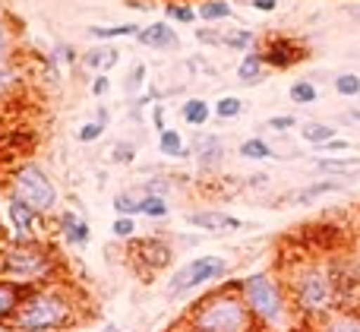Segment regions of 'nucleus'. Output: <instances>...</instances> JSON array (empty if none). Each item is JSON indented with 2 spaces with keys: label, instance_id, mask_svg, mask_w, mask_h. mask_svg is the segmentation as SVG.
Returning a JSON list of instances; mask_svg holds the SVG:
<instances>
[{
  "label": "nucleus",
  "instance_id": "1",
  "mask_svg": "<svg viewBox=\"0 0 360 332\" xmlns=\"http://www.w3.org/2000/svg\"><path fill=\"white\" fill-rule=\"evenodd\" d=\"M76 323H79V310L73 291L51 282L25 291L10 320V332H67L76 329Z\"/></svg>",
  "mask_w": 360,
  "mask_h": 332
},
{
  "label": "nucleus",
  "instance_id": "2",
  "mask_svg": "<svg viewBox=\"0 0 360 332\" xmlns=\"http://www.w3.org/2000/svg\"><path fill=\"white\" fill-rule=\"evenodd\" d=\"M0 279L13 282L19 291H32L57 282V253L44 241H13L0 253Z\"/></svg>",
  "mask_w": 360,
  "mask_h": 332
},
{
  "label": "nucleus",
  "instance_id": "3",
  "mask_svg": "<svg viewBox=\"0 0 360 332\" xmlns=\"http://www.w3.org/2000/svg\"><path fill=\"white\" fill-rule=\"evenodd\" d=\"M243 301H247L250 314H253V323L269 332H285L294 320V307L285 295V285L278 282L269 272H256V276H247L237 282Z\"/></svg>",
  "mask_w": 360,
  "mask_h": 332
},
{
  "label": "nucleus",
  "instance_id": "4",
  "mask_svg": "<svg viewBox=\"0 0 360 332\" xmlns=\"http://www.w3.org/2000/svg\"><path fill=\"white\" fill-rule=\"evenodd\" d=\"M253 314L237 282L202 298L196 310H190V332H253Z\"/></svg>",
  "mask_w": 360,
  "mask_h": 332
},
{
  "label": "nucleus",
  "instance_id": "5",
  "mask_svg": "<svg viewBox=\"0 0 360 332\" xmlns=\"http://www.w3.org/2000/svg\"><path fill=\"white\" fill-rule=\"evenodd\" d=\"M288 291H291V301L300 314L307 317H326L332 314L338 301V288L332 272L323 263H304L291 272L288 279Z\"/></svg>",
  "mask_w": 360,
  "mask_h": 332
},
{
  "label": "nucleus",
  "instance_id": "6",
  "mask_svg": "<svg viewBox=\"0 0 360 332\" xmlns=\"http://www.w3.org/2000/svg\"><path fill=\"white\" fill-rule=\"evenodd\" d=\"M10 196L22 200L38 215H51L57 209V187L48 177V171L35 162H22L10 171Z\"/></svg>",
  "mask_w": 360,
  "mask_h": 332
},
{
  "label": "nucleus",
  "instance_id": "7",
  "mask_svg": "<svg viewBox=\"0 0 360 332\" xmlns=\"http://www.w3.org/2000/svg\"><path fill=\"white\" fill-rule=\"evenodd\" d=\"M228 260L224 257H193L186 266H180L174 276L168 279V288H165V295L168 298H184L190 295V291H196L199 285L205 282H218V279L228 276Z\"/></svg>",
  "mask_w": 360,
  "mask_h": 332
},
{
  "label": "nucleus",
  "instance_id": "8",
  "mask_svg": "<svg viewBox=\"0 0 360 332\" xmlns=\"http://www.w3.org/2000/svg\"><path fill=\"white\" fill-rule=\"evenodd\" d=\"M256 51H259L262 63L272 67V70H288V67H294V63L307 60V48L291 35H272V38H266L262 48H256Z\"/></svg>",
  "mask_w": 360,
  "mask_h": 332
},
{
  "label": "nucleus",
  "instance_id": "9",
  "mask_svg": "<svg viewBox=\"0 0 360 332\" xmlns=\"http://www.w3.org/2000/svg\"><path fill=\"white\" fill-rule=\"evenodd\" d=\"M6 219H10L16 241H35V228H38V219H41L35 209H29L16 196H6Z\"/></svg>",
  "mask_w": 360,
  "mask_h": 332
},
{
  "label": "nucleus",
  "instance_id": "10",
  "mask_svg": "<svg viewBox=\"0 0 360 332\" xmlns=\"http://www.w3.org/2000/svg\"><path fill=\"white\" fill-rule=\"evenodd\" d=\"M186 222L202 231H240L243 222L234 219L228 212H218V209H199V212H186Z\"/></svg>",
  "mask_w": 360,
  "mask_h": 332
},
{
  "label": "nucleus",
  "instance_id": "11",
  "mask_svg": "<svg viewBox=\"0 0 360 332\" xmlns=\"http://www.w3.org/2000/svg\"><path fill=\"white\" fill-rule=\"evenodd\" d=\"M193 155L199 168H218L224 158V143L215 133H196L193 136Z\"/></svg>",
  "mask_w": 360,
  "mask_h": 332
},
{
  "label": "nucleus",
  "instance_id": "12",
  "mask_svg": "<svg viewBox=\"0 0 360 332\" xmlns=\"http://www.w3.org/2000/svg\"><path fill=\"white\" fill-rule=\"evenodd\" d=\"M136 42L143 44V48H155V51H177L180 48L177 32L171 29L168 23H152V25H146V29H139Z\"/></svg>",
  "mask_w": 360,
  "mask_h": 332
},
{
  "label": "nucleus",
  "instance_id": "13",
  "mask_svg": "<svg viewBox=\"0 0 360 332\" xmlns=\"http://www.w3.org/2000/svg\"><path fill=\"white\" fill-rule=\"evenodd\" d=\"M60 234L70 247H86L89 238H92V228H89V222H82L73 209H63L60 212Z\"/></svg>",
  "mask_w": 360,
  "mask_h": 332
},
{
  "label": "nucleus",
  "instance_id": "14",
  "mask_svg": "<svg viewBox=\"0 0 360 332\" xmlns=\"http://www.w3.org/2000/svg\"><path fill=\"white\" fill-rule=\"evenodd\" d=\"M345 187H348V181H342V177H329V181H316V184H310V187L297 190V193H291L288 200H291L294 206H310V203L319 200V196H326V193H342Z\"/></svg>",
  "mask_w": 360,
  "mask_h": 332
},
{
  "label": "nucleus",
  "instance_id": "15",
  "mask_svg": "<svg viewBox=\"0 0 360 332\" xmlns=\"http://www.w3.org/2000/svg\"><path fill=\"white\" fill-rule=\"evenodd\" d=\"M313 168L323 171L329 177H342V181H351L354 174H360V158L354 155H338V158H316Z\"/></svg>",
  "mask_w": 360,
  "mask_h": 332
},
{
  "label": "nucleus",
  "instance_id": "16",
  "mask_svg": "<svg viewBox=\"0 0 360 332\" xmlns=\"http://www.w3.org/2000/svg\"><path fill=\"white\" fill-rule=\"evenodd\" d=\"M319 332H360V310H332L319 320Z\"/></svg>",
  "mask_w": 360,
  "mask_h": 332
},
{
  "label": "nucleus",
  "instance_id": "17",
  "mask_svg": "<svg viewBox=\"0 0 360 332\" xmlns=\"http://www.w3.org/2000/svg\"><path fill=\"white\" fill-rule=\"evenodd\" d=\"M237 79L243 82V86H259L262 79H266V63H262L259 51H247L240 60V67H237Z\"/></svg>",
  "mask_w": 360,
  "mask_h": 332
},
{
  "label": "nucleus",
  "instance_id": "18",
  "mask_svg": "<svg viewBox=\"0 0 360 332\" xmlns=\"http://www.w3.org/2000/svg\"><path fill=\"white\" fill-rule=\"evenodd\" d=\"M22 295H25V291H19L13 282L0 279V323H6V326H10V320H13V314H16Z\"/></svg>",
  "mask_w": 360,
  "mask_h": 332
},
{
  "label": "nucleus",
  "instance_id": "19",
  "mask_svg": "<svg viewBox=\"0 0 360 332\" xmlns=\"http://www.w3.org/2000/svg\"><path fill=\"white\" fill-rule=\"evenodd\" d=\"M180 117L193 127H205L212 120V105L205 98H186L184 105H180Z\"/></svg>",
  "mask_w": 360,
  "mask_h": 332
},
{
  "label": "nucleus",
  "instance_id": "20",
  "mask_svg": "<svg viewBox=\"0 0 360 332\" xmlns=\"http://www.w3.org/2000/svg\"><path fill=\"white\" fill-rule=\"evenodd\" d=\"M139 250L146 253V260H149L152 269H162V266L171 263V247L165 244L162 238H146V241H139Z\"/></svg>",
  "mask_w": 360,
  "mask_h": 332
},
{
  "label": "nucleus",
  "instance_id": "21",
  "mask_svg": "<svg viewBox=\"0 0 360 332\" xmlns=\"http://www.w3.org/2000/svg\"><path fill=\"white\" fill-rule=\"evenodd\" d=\"M79 60L86 63L89 70H111L114 63L120 60V51L117 48H92V51H86Z\"/></svg>",
  "mask_w": 360,
  "mask_h": 332
},
{
  "label": "nucleus",
  "instance_id": "22",
  "mask_svg": "<svg viewBox=\"0 0 360 332\" xmlns=\"http://www.w3.org/2000/svg\"><path fill=\"white\" fill-rule=\"evenodd\" d=\"M89 35L98 42H111V38H136L139 25L136 23H124V25H89Z\"/></svg>",
  "mask_w": 360,
  "mask_h": 332
},
{
  "label": "nucleus",
  "instance_id": "23",
  "mask_svg": "<svg viewBox=\"0 0 360 332\" xmlns=\"http://www.w3.org/2000/svg\"><path fill=\"white\" fill-rule=\"evenodd\" d=\"M196 16L205 19V23H221V19L234 16V6H231L228 0H205V4H199Z\"/></svg>",
  "mask_w": 360,
  "mask_h": 332
},
{
  "label": "nucleus",
  "instance_id": "24",
  "mask_svg": "<svg viewBox=\"0 0 360 332\" xmlns=\"http://www.w3.org/2000/svg\"><path fill=\"white\" fill-rule=\"evenodd\" d=\"M158 152H162V155H168V158H184L186 155V146H184V139H180V133L171 130V127L158 133Z\"/></svg>",
  "mask_w": 360,
  "mask_h": 332
},
{
  "label": "nucleus",
  "instance_id": "25",
  "mask_svg": "<svg viewBox=\"0 0 360 332\" xmlns=\"http://www.w3.org/2000/svg\"><path fill=\"white\" fill-rule=\"evenodd\" d=\"M300 136H304L307 143H313V146H326L329 139H335L338 133H335V127H332V124H319V120H310V124H304Z\"/></svg>",
  "mask_w": 360,
  "mask_h": 332
},
{
  "label": "nucleus",
  "instance_id": "26",
  "mask_svg": "<svg viewBox=\"0 0 360 332\" xmlns=\"http://www.w3.org/2000/svg\"><path fill=\"white\" fill-rule=\"evenodd\" d=\"M212 114H215L218 120H234L243 114V98H237V95H221V98L212 105Z\"/></svg>",
  "mask_w": 360,
  "mask_h": 332
},
{
  "label": "nucleus",
  "instance_id": "27",
  "mask_svg": "<svg viewBox=\"0 0 360 332\" xmlns=\"http://www.w3.org/2000/svg\"><path fill=\"white\" fill-rule=\"evenodd\" d=\"M171 206L165 196H149L143 193V200H139V215H146V219H168Z\"/></svg>",
  "mask_w": 360,
  "mask_h": 332
},
{
  "label": "nucleus",
  "instance_id": "28",
  "mask_svg": "<svg viewBox=\"0 0 360 332\" xmlns=\"http://www.w3.org/2000/svg\"><path fill=\"white\" fill-rule=\"evenodd\" d=\"M240 155L250 158V162H266V158H272L275 152H272V146H269L266 139L253 136V139H243L240 143Z\"/></svg>",
  "mask_w": 360,
  "mask_h": 332
},
{
  "label": "nucleus",
  "instance_id": "29",
  "mask_svg": "<svg viewBox=\"0 0 360 332\" xmlns=\"http://www.w3.org/2000/svg\"><path fill=\"white\" fill-rule=\"evenodd\" d=\"M288 95H291L294 105H313V101L319 98V89L313 86L310 79H297L291 82V89H288Z\"/></svg>",
  "mask_w": 360,
  "mask_h": 332
},
{
  "label": "nucleus",
  "instance_id": "30",
  "mask_svg": "<svg viewBox=\"0 0 360 332\" xmlns=\"http://www.w3.org/2000/svg\"><path fill=\"white\" fill-rule=\"evenodd\" d=\"M256 44V35L250 29H231L228 35H224L221 48H231V51H253Z\"/></svg>",
  "mask_w": 360,
  "mask_h": 332
},
{
  "label": "nucleus",
  "instance_id": "31",
  "mask_svg": "<svg viewBox=\"0 0 360 332\" xmlns=\"http://www.w3.org/2000/svg\"><path fill=\"white\" fill-rule=\"evenodd\" d=\"M139 200L143 196H136V193H130V190H120L117 196H114V212L117 215H139Z\"/></svg>",
  "mask_w": 360,
  "mask_h": 332
},
{
  "label": "nucleus",
  "instance_id": "32",
  "mask_svg": "<svg viewBox=\"0 0 360 332\" xmlns=\"http://www.w3.org/2000/svg\"><path fill=\"white\" fill-rule=\"evenodd\" d=\"M108 158H111L114 165H130L133 158H136V146H133L130 139H117V143L111 146V152H108Z\"/></svg>",
  "mask_w": 360,
  "mask_h": 332
},
{
  "label": "nucleus",
  "instance_id": "33",
  "mask_svg": "<svg viewBox=\"0 0 360 332\" xmlns=\"http://www.w3.org/2000/svg\"><path fill=\"white\" fill-rule=\"evenodd\" d=\"M335 92L345 95V98H357V95H360V76L357 73L335 76Z\"/></svg>",
  "mask_w": 360,
  "mask_h": 332
},
{
  "label": "nucleus",
  "instance_id": "34",
  "mask_svg": "<svg viewBox=\"0 0 360 332\" xmlns=\"http://www.w3.org/2000/svg\"><path fill=\"white\" fill-rule=\"evenodd\" d=\"M10 54H13V35H10V25H6L4 4H0V63H10Z\"/></svg>",
  "mask_w": 360,
  "mask_h": 332
},
{
  "label": "nucleus",
  "instance_id": "35",
  "mask_svg": "<svg viewBox=\"0 0 360 332\" xmlns=\"http://www.w3.org/2000/svg\"><path fill=\"white\" fill-rule=\"evenodd\" d=\"M146 76H149V67H146L143 60H136L133 63V70H130V79H127V92H139V89L146 86Z\"/></svg>",
  "mask_w": 360,
  "mask_h": 332
},
{
  "label": "nucleus",
  "instance_id": "36",
  "mask_svg": "<svg viewBox=\"0 0 360 332\" xmlns=\"http://www.w3.org/2000/svg\"><path fill=\"white\" fill-rule=\"evenodd\" d=\"M111 231H114V238L130 241L133 234H136V222H133L130 215H117V219H114V225H111Z\"/></svg>",
  "mask_w": 360,
  "mask_h": 332
},
{
  "label": "nucleus",
  "instance_id": "37",
  "mask_svg": "<svg viewBox=\"0 0 360 332\" xmlns=\"http://www.w3.org/2000/svg\"><path fill=\"white\" fill-rule=\"evenodd\" d=\"M105 130L108 127H101L98 120H86V124L76 130V139H79V143H95V139H101V133Z\"/></svg>",
  "mask_w": 360,
  "mask_h": 332
},
{
  "label": "nucleus",
  "instance_id": "38",
  "mask_svg": "<svg viewBox=\"0 0 360 332\" xmlns=\"http://www.w3.org/2000/svg\"><path fill=\"white\" fill-rule=\"evenodd\" d=\"M168 19H174V23H184V25H190L193 19H199L196 16V10H193V6H177V4H168Z\"/></svg>",
  "mask_w": 360,
  "mask_h": 332
},
{
  "label": "nucleus",
  "instance_id": "39",
  "mask_svg": "<svg viewBox=\"0 0 360 332\" xmlns=\"http://www.w3.org/2000/svg\"><path fill=\"white\" fill-rule=\"evenodd\" d=\"M16 82H19V76L10 70V63H0V98H6L16 89Z\"/></svg>",
  "mask_w": 360,
  "mask_h": 332
},
{
  "label": "nucleus",
  "instance_id": "40",
  "mask_svg": "<svg viewBox=\"0 0 360 332\" xmlns=\"http://www.w3.org/2000/svg\"><path fill=\"white\" fill-rule=\"evenodd\" d=\"M297 127V117L294 114H275V117H269V130H278V133H288Z\"/></svg>",
  "mask_w": 360,
  "mask_h": 332
},
{
  "label": "nucleus",
  "instance_id": "41",
  "mask_svg": "<svg viewBox=\"0 0 360 332\" xmlns=\"http://www.w3.org/2000/svg\"><path fill=\"white\" fill-rule=\"evenodd\" d=\"M54 60L63 63V67H73L79 57H76V48H73V44H54Z\"/></svg>",
  "mask_w": 360,
  "mask_h": 332
},
{
  "label": "nucleus",
  "instance_id": "42",
  "mask_svg": "<svg viewBox=\"0 0 360 332\" xmlns=\"http://www.w3.org/2000/svg\"><path fill=\"white\" fill-rule=\"evenodd\" d=\"M168 190H171L168 177H152V181L143 184V193H149V196H165Z\"/></svg>",
  "mask_w": 360,
  "mask_h": 332
},
{
  "label": "nucleus",
  "instance_id": "43",
  "mask_svg": "<svg viewBox=\"0 0 360 332\" xmlns=\"http://www.w3.org/2000/svg\"><path fill=\"white\" fill-rule=\"evenodd\" d=\"M196 38H199L202 44H221V42H224L221 32H209V29H196Z\"/></svg>",
  "mask_w": 360,
  "mask_h": 332
},
{
  "label": "nucleus",
  "instance_id": "44",
  "mask_svg": "<svg viewBox=\"0 0 360 332\" xmlns=\"http://www.w3.org/2000/svg\"><path fill=\"white\" fill-rule=\"evenodd\" d=\"M108 89H111L108 76H105V73H98V76H95V82H92V95H95V98H101V95H108Z\"/></svg>",
  "mask_w": 360,
  "mask_h": 332
},
{
  "label": "nucleus",
  "instance_id": "45",
  "mask_svg": "<svg viewBox=\"0 0 360 332\" xmlns=\"http://www.w3.org/2000/svg\"><path fill=\"white\" fill-rule=\"evenodd\" d=\"M319 149H323V152H348L351 143H348V139H342V136H335V139H329L326 146H319Z\"/></svg>",
  "mask_w": 360,
  "mask_h": 332
},
{
  "label": "nucleus",
  "instance_id": "46",
  "mask_svg": "<svg viewBox=\"0 0 360 332\" xmlns=\"http://www.w3.org/2000/svg\"><path fill=\"white\" fill-rule=\"evenodd\" d=\"M253 4V10H259V13H275L278 10V0H250Z\"/></svg>",
  "mask_w": 360,
  "mask_h": 332
},
{
  "label": "nucleus",
  "instance_id": "47",
  "mask_svg": "<svg viewBox=\"0 0 360 332\" xmlns=\"http://www.w3.org/2000/svg\"><path fill=\"white\" fill-rule=\"evenodd\" d=\"M152 117H155L158 133H162V130H168V127H165V108H162V105H155V114H152Z\"/></svg>",
  "mask_w": 360,
  "mask_h": 332
},
{
  "label": "nucleus",
  "instance_id": "48",
  "mask_svg": "<svg viewBox=\"0 0 360 332\" xmlns=\"http://www.w3.org/2000/svg\"><path fill=\"white\" fill-rule=\"evenodd\" d=\"M95 120H98L101 127H108V120H111V114H108L105 105H98V111H95Z\"/></svg>",
  "mask_w": 360,
  "mask_h": 332
},
{
  "label": "nucleus",
  "instance_id": "49",
  "mask_svg": "<svg viewBox=\"0 0 360 332\" xmlns=\"http://www.w3.org/2000/svg\"><path fill=\"white\" fill-rule=\"evenodd\" d=\"M348 16H351V19H357V23H360V4H351V6H348Z\"/></svg>",
  "mask_w": 360,
  "mask_h": 332
},
{
  "label": "nucleus",
  "instance_id": "50",
  "mask_svg": "<svg viewBox=\"0 0 360 332\" xmlns=\"http://www.w3.org/2000/svg\"><path fill=\"white\" fill-rule=\"evenodd\" d=\"M101 332H120L117 326H105V329H101Z\"/></svg>",
  "mask_w": 360,
  "mask_h": 332
},
{
  "label": "nucleus",
  "instance_id": "51",
  "mask_svg": "<svg viewBox=\"0 0 360 332\" xmlns=\"http://www.w3.org/2000/svg\"><path fill=\"white\" fill-rule=\"evenodd\" d=\"M351 117H354V120H360V111H351Z\"/></svg>",
  "mask_w": 360,
  "mask_h": 332
},
{
  "label": "nucleus",
  "instance_id": "52",
  "mask_svg": "<svg viewBox=\"0 0 360 332\" xmlns=\"http://www.w3.org/2000/svg\"><path fill=\"white\" fill-rule=\"evenodd\" d=\"M67 332H79V329H67Z\"/></svg>",
  "mask_w": 360,
  "mask_h": 332
}]
</instances>
